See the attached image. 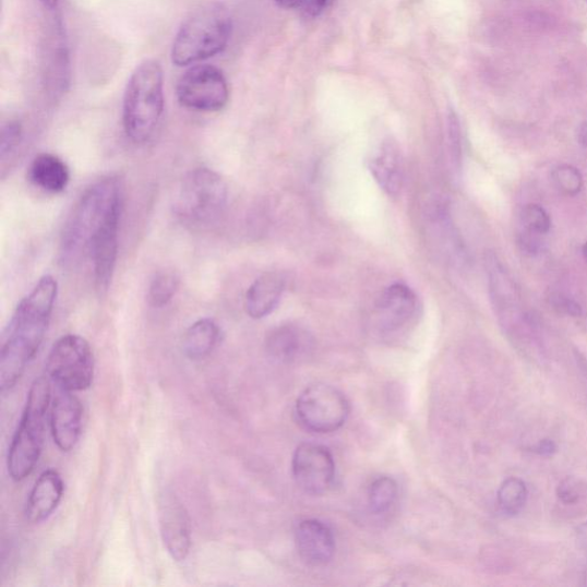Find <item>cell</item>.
Returning <instances> with one entry per match:
<instances>
[{
  "label": "cell",
  "instance_id": "obj_1",
  "mask_svg": "<svg viewBox=\"0 0 587 587\" xmlns=\"http://www.w3.org/2000/svg\"><path fill=\"white\" fill-rule=\"evenodd\" d=\"M58 283L43 276L17 304L4 332L0 354V390L12 391L38 352L58 299Z\"/></svg>",
  "mask_w": 587,
  "mask_h": 587
},
{
  "label": "cell",
  "instance_id": "obj_2",
  "mask_svg": "<svg viewBox=\"0 0 587 587\" xmlns=\"http://www.w3.org/2000/svg\"><path fill=\"white\" fill-rule=\"evenodd\" d=\"M123 187L119 177L108 176L88 187L68 216L60 240V262L72 267L88 259L89 248L105 225L122 216Z\"/></svg>",
  "mask_w": 587,
  "mask_h": 587
},
{
  "label": "cell",
  "instance_id": "obj_3",
  "mask_svg": "<svg viewBox=\"0 0 587 587\" xmlns=\"http://www.w3.org/2000/svg\"><path fill=\"white\" fill-rule=\"evenodd\" d=\"M165 111V76L159 61L146 60L132 73L123 99V128L137 145L149 142Z\"/></svg>",
  "mask_w": 587,
  "mask_h": 587
},
{
  "label": "cell",
  "instance_id": "obj_4",
  "mask_svg": "<svg viewBox=\"0 0 587 587\" xmlns=\"http://www.w3.org/2000/svg\"><path fill=\"white\" fill-rule=\"evenodd\" d=\"M232 35V17L227 8L213 3L193 12L180 26L171 49V61L187 67L211 59L225 49Z\"/></svg>",
  "mask_w": 587,
  "mask_h": 587
},
{
  "label": "cell",
  "instance_id": "obj_5",
  "mask_svg": "<svg viewBox=\"0 0 587 587\" xmlns=\"http://www.w3.org/2000/svg\"><path fill=\"white\" fill-rule=\"evenodd\" d=\"M50 403V381L35 379L9 447L8 471L14 482L26 480L41 456Z\"/></svg>",
  "mask_w": 587,
  "mask_h": 587
},
{
  "label": "cell",
  "instance_id": "obj_6",
  "mask_svg": "<svg viewBox=\"0 0 587 587\" xmlns=\"http://www.w3.org/2000/svg\"><path fill=\"white\" fill-rule=\"evenodd\" d=\"M228 199V185L219 173L208 168H196L185 176L179 188L175 213L190 227H209L227 208Z\"/></svg>",
  "mask_w": 587,
  "mask_h": 587
},
{
  "label": "cell",
  "instance_id": "obj_7",
  "mask_svg": "<svg viewBox=\"0 0 587 587\" xmlns=\"http://www.w3.org/2000/svg\"><path fill=\"white\" fill-rule=\"evenodd\" d=\"M95 355L84 337L67 334L53 345L47 359V373L60 391L79 393L93 386Z\"/></svg>",
  "mask_w": 587,
  "mask_h": 587
},
{
  "label": "cell",
  "instance_id": "obj_8",
  "mask_svg": "<svg viewBox=\"0 0 587 587\" xmlns=\"http://www.w3.org/2000/svg\"><path fill=\"white\" fill-rule=\"evenodd\" d=\"M350 405L346 396L326 383L304 390L297 402V416L308 431L330 434L338 431L348 420Z\"/></svg>",
  "mask_w": 587,
  "mask_h": 587
},
{
  "label": "cell",
  "instance_id": "obj_9",
  "mask_svg": "<svg viewBox=\"0 0 587 587\" xmlns=\"http://www.w3.org/2000/svg\"><path fill=\"white\" fill-rule=\"evenodd\" d=\"M176 94L179 104L188 109L216 112L227 107L230 87L217 67L196 64L180 77Z\"/></svg>",
  "mask_w": 587,
  "mask_h": 587
},
{
  "label": "cell",
  "instance_id": "obj_10",
  "mask_svg": "<svg viewBox=\"0 0 587 587\" xmlns=\"http://www.w3.org/2000/svg\"><path fill=\"white\" fill-rule=\"evenodd\" d=\"M294 480L304 492L326 493L335 480V462L331 451L321 444L303 443L291 460Z\"/></svg>",
  "mask_w": 587,
  "mask_h": 587
},
{
  "label": "cell",
  "instance_id": "obj_11",
  "mask_svg": "<svg viewBox=\"0 0 587 587\" xmlns=\"http://www.w3.org/2000/svg\"><path fill=\"white\" fill-rule=\"evenodd\" d=\"M71 58L60 20L52 22L44 38L41 77L45 92L52 98L62 97L71 85Z\"/></svg>",
  "mask_w": 587,
  "mask_h": 587
},
{
  "label": "cell",
  "instance_id": "obj_12",
  "mask_svg": "<svg viewBox=\"0 0 587 587\" xmlns=\"http://www.w3.org/2000/svg\"><path fill=\"white\" fill-rule=\"evenodd\" d=\"M160 531L167 552L177 562L185 561L192 547L191 518L185 505L171 490L157 500Z\"/></svg>",
  "mask_w": 587,
  "mask_h": 587
},
{
  "label": "cell",
  "instance_id": "obj_13",
  "mask_svg": "<svg viewBox=\"0 0 587 587\" xmlns=\"http://www.w3.org/2000/svg\"><path fill=\"white\" fill-rule=\"evenodd\" d=\"M74 394L58 390L52 404L51 434L62 453H70L82 434L83 406Z\"/></svg>",
  "mask_w": 587,
  "mask_h": 587
},
{
  "label": "cell",
  "instance_id": "obj_14",
  "mask_svg": "<svg viewBox=\"0 0 587 587\" xmlns=\"http://www.w3.org/2000/svg\"><path fill=\"white\" fill-rule=\"evenodd\" d=\"M418 299L415 291L403 284H394L380 294L375 315L381 330L396 332L415 318Z\"/></svg>",
  "mask_w": 587,
  "mask_h": 587
},
{
  "label": "cell",
  "instance_id": "obj_15",
  "mask_svg": "<svg viewBox=\"0 0 587 587\" xmlns=\"http://www.w3.org/2000/svg\"><path fill=\"white\" fill-rule=\"evenodd\" d=\"M300 558L310 567H324L335 553V539L327 525L320 520L302 522L296 532Z\"/></svg>",
  "mask_w": 587,
  "mask_h": 587
},
{
  "label": "cell",
  "instance_id": "obj_16",
  "mask_svg": "<svg viewBox=\"0 0 587 587\" xmlns=\"http://www.w3.org/2000/svg\"><path fill=\"white\" fill-rule=\"evenodd\" d=\"M64 483L56 469L44 470L36 480L27 500L25 514L31 524L47 522L61 503Z\"/></svg>",
  "mask_w": 587,
  "mask_h": 587
},
{
  "label": "cell",
  "instance_id": "obj_17",
  "mask_svg": "<svg viewBox=\"0 0 587 587\" xmlns=\"http://www.w3.org/2000/svg\"><path fill=\"white\" fill-rule=\"evenodd\" d=\"M312 345L311 336L299 326L281 325L266 336L267 355L281 364H291L303 358Z\"/></svg>",
  "mask_w": 587,
  "mask_h": 587
},
{
  "label": "cell",
  "instance_id": "obj_18",
  "mask_svg": "<svg viewBox=\"0 0 587 587\" xmlns=\"http://www.w3.org/2000/svg\"><path fill=\"white\" fill-rule=\"evenodd\" d=\"M286 288L285 278L277 273H268L259 277L244 298V308L253 320H262L278 307Z\"/></svg>",
  "mask_w": 587,
  "mask_h": 587
},
{
  "label": "cell",
  "instance_id": "obj_19",
  "mask_svg": "<svg viewBox=\"0 0 587 587\" xmlns=\"http://www.w3.org/2000/svg\"><path fill=\"white\" fill-rule=\"evenodd\" d=\"M28 177L31 182L39 190L58 194L70 185L71 170L59 156L51 153H41L33 160Z\"/></svg>",
  "mask_w": 587,
  "mask_h": 587
},
{
  "label": "cell",
  "instance_id": "obj_20",
  "mask_svg": "<svg viewBox=\"0 0 587 587\" xmlns=\"http://www.w3.org/2000/svg\"><path fill=\"white\" fill-rule=\"evenodd\" d=\"M370 170L379 187L388 195H397L404 182V168L398 147L383 144L370 161Z\"/></svg>",
  "mask_w": 587,
  "mask_h": 587
},
{
  "label": "cell",
  "instance_id": "obj_21",
  "mask_svg": "<svg viewBox=\"0 0 587 587\" xmlns=\"http://www.w3.org/2000/svg\"><path fill=\"white\" fill-rule=\"evenodd\" d=\"M220 342V328L215 321L202 319L192 324L184 335L183 348L191 360L209 357Z\"/></svg>",
  "mask_w": 587,
  "mask_h": 587
},
{
  "label": "cell",
  "instance_id": "obj_22",
  "mask_svg": "<svg viewBox=\"0 0 587 587\" xmlns=\"http://www.w3.org/2000/svg\"><path fill=\"white\" fill-rule=\"evenodd\" d=\"M179 284L180 279L173 269H163L156 273L147 290L148 304L155 309L167 307L176 297Z\"/></svg>",
  "mask_w": 587,
  "mask_h": 587
},
{
  "label": "cell",
  "instance_id": "obj_23",
  "mask_svg": "<svg viewBox=\"0 0 587 587\" xmlns=\"http://www.w3.org/2000/svg\"><path fill=\"white\" fill-rule=\"evenodd\" d=\"M398 499V486L388 477L374 480L369 489V504L373 513L385 514L391 511Z\"/></svg>",
  "mask_w": 587,
  "mask_h": 587
},
{
  "label": "cell",
  "instance_id": "obj_24",
  "mask_svg": "<svg viewBox=\"0 0 587 587\" xmlns=\"http://www.w3.org/2000/svg\"><path fill=\"white\" fill-rule=\"evenodd\" d=\"M528 489L526 483L517 478L507 479L499 491V503L503 512L515 515L520 512L527 502Z\"/></svg>",
  "mask_w": 587,
  "mask_h": 587
},
{
  "label": "cell",
  "instance_id": "obj_25",
  "mask_svg": "<svg viewBox=\"0 0 587 587\" xmlns=\"http://www.w3.org/2000/svg\"><path fill=\"white\" fill-rule=\"evenodd\" d=\"M446 142L451 167L459 171L463 164V140L460 122L454 110H451L447 116Z\"/></svg>",
  "mask_w": 587,
  "mask_h": 587
},
{
  "label": "cell",
  "instance_id": "obj_26",
  "mask_svg": "<svg viewBox=\"0 0 587 587\" xmlns=\"http://www.w3.org/2000/svg\"><path fill=\"white\" fill-rule=\"evenodd\" d=\"M553 180L558 190L566 195L575 196L583 188L580 171L570 165H562L553 171Z\"/></svg>",
  "mask_w": 587,
  "mask_h": 587
},
{
  "label": "cell",
  "instance_id": "obj_27",
  "mask_svg": "<svg viewBox=\"0 0 587 587\" xmlns=\"http://www.w3.org/2000/svg\"><path fill=\"white\" fill-rule=\"evenodd\" d=\"M524 229L539 236H546L551 230V217L548 212L539 205H528L522 215Z\"/></svg>",
  "mask_w": 587,
  "mask_h": 587
},
{
  "label": "cell",
  "instance_id": "obj_28",
  "mask_svg": "<svg viewBox=\"0 0 587 587\" xmlns=\"http://www.w3.org/2000/svg\"><path fill=\"white\" fill-rule=\"evenodd\" d=\"M24 139V128L17 120H9L2 127V141H0V155L5 163L14 154Z\"/></svg>",
  "mask_w": 587,
  "mask_h": 587
},
{
  "label": "cell",
  "instance_id": "obj_29",
  "mask_svg": "<svg viewBox=\"0 0 587 587\" xmlns=\"http://www.w3.org/2000/svg\"><path fill=\"white\" fill-rule=\"evenodd\" d=\"M550 303L559 313L571 315V318H580L583 313L580 304L562 292H552Z\"/></svg>",
  "mask_w": 587,
  "mask_h": 587
},
{
  "label": "cell",
  "instance_id": "obj_30",
  "mask_svg": "<svg viewBox=\"0 0 587 587\" xmlns=\"http://www.w3.org/2000/svg\"><path fill=\"white\" fill-rule=\"evenodd\" d=\"M583 487L574 479L563 480L558 487V496L563 504H576L582 495Z\"/></svg>",
  "mask_w": 587,
  "mask_h": 587
},
{
  "label": "cell",
  "instance_id": "obj_31",
  "mask_svg": "<svg viewBox=\"0 0 587 587\" xmlns=\"http://www.w3.org/2000/svg\"><path fill=\"white\" fill-rule=\"evenodd\" d=\"M541 236L527 231L524 229V232L518 237V245L522 247V251L527 255H536L541 250Z\"/></svg>",
  "mask_w": 587,
  "mask_h": 587
},
{
  "label": "cell",
  "instance_id": "obj_32",
  "mask_svg": "<svg viewBox=\"0 0 587 587\" xmlns=\"http://www.w3.org/2000/svg\"><path fill=\"white\" fill-rule=\"evenodd\" d=\"M530 451L536 455L548 457L556 453V445L552 440H543L532 446Z\"/></svg>",
  "mask_w": 587,
  "mask_h": 587
},
{
  "label": "cell",
  "instance_id": "obj_33",
  "mask_svg": "<svg viewBox=\"0 0 587 587\" xmlns=\"http://www.w3.org/2000/svg\"><path fill=\"white\" fill-rule=\"evenodd\" d=\"M334 2V0H310L307 5V14L309 16H319Z\"/></svg>",
  "mask_w": 587,
  "mask_h": 587
},
{
  "label": "cell",
  "instance_id": "obj_34",
  "mask_svg": "<svg viewBox=\"0 0 587 587\" xmlns=\"http://www.w3.org/2000/svg\"><path fill=\"white\" fill-rule=\"evenodd\" d=\"M577 540L579 547L587 552V523H584L577 528Z\"/></svg>",
  "mask_w": 587,
  "mask_h": 587
},
{
  "label": "cell",
  "instance_id": "obj_35",
  "mask_svg": "<svg viewBox=\"0 0 587 587\" xmlns=\"http://www.w3.org/2000/svg\"><path fill=\"white\" fill-rule=\"evenodd\" d=\"M308 0H277V4L286 10H294L304 5Z\"/></svg>",
  "mask_w": 587,
  "mask_h": 587
},
{
  "label": "cell",
  "instance_id": "obj_36",
  "mask_svg": "<svg viewBox=\"0 0 587 587\" xmlns=\"http://www.w3.org/2000/svg\"><path fill=\"white\" fill-rule=\"evenodd\" d=\"M578 142L587 148V122H584L578 129Z\"/></svg>",
  "mask_w": 587,
  "mask_h": 587
},
{
  "label": "cell",
  "instance_id": "obj_37",
  "mask_svg": "<svg viewBox=\"0 0 587 587\" xmlns=\"http://www.w3.org/2000/svg\"><path fill=\"white\" fill-rule=\"evenodd\" d=\"M39 2L48 10L52 11L57 9L59 0H39Z\"/></svg>",
  "mask_w": 587,
  "mask_h": 587
},
{
  "label": "cell",
  "instance_id": "obj_38",
  "mask_svg": "<svg viewBox=\"0 0 587 587\" xmlns=\"http://www.w3.org/2000/svg\"><path fill=\"white\" fill-rule=\"evenodd\" d=\"M583 252H584L585 259L587 260V241H586V243H585V245L583 248Z\"/></svg>",
  "mask_w": 587,
  "mask_h": 587
}]
</instances>
